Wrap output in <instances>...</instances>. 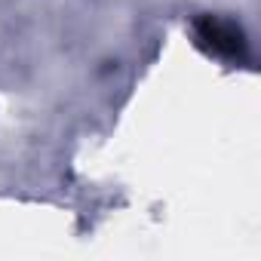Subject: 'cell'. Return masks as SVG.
<instances>
[{
	"label": "cell",
	"instance_id": "6da1fadb",
	"mask_svg": "<svg viewBox=\"0 0 261 261\" xmlns=\"http://www.w3.org/2000/svg\"><path fill=\"white\" fill-rule=\"evenodd\" d=\"M191 34H194V43L212 59H221L230 65L249 62V37L237 19H227L218 13H203L191 22Z\"/></svg>",
	"mask_w": 261,
	"mask_h": 261
}]
</instances>
